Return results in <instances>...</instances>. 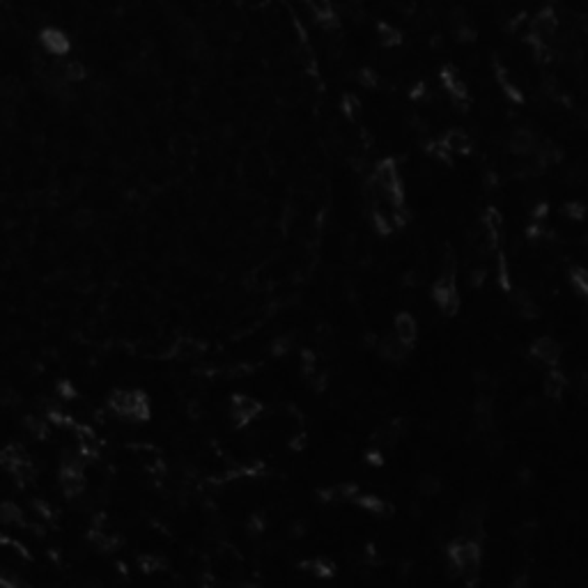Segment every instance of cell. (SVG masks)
I'll list each match as a JSON object with an SVG mask.
<instances>
[{
  "label": "cell",
  "mask_w": 588,
  "mask_h": 588,
  "mask_svg": "<svg viewBox=\"0 0 588 588\" xmlns=\"http://www.w3.org/2000/svg\"><path fill=\"white\" fill-rule=\"evenodd\" d=\"M111 409L132 421H145L149 416V402L145 395L140 391H127V388H120L111 395Z\"/></svg>",
  "instance_id": "cell-1"
},
{
  "label": "cell",
  "mask_w": 588,
  "mask_h": 588,
  "mask_svg": "<svg viewBox=\"0 0 588 588\" xmlns=\"http://www.w3.org/2000/svg\"><path fill=\"white\" fill-rule=\"evenodd\" d=\"M556 32H558V19L554 14V10H543L533 17L531 35L536 37L538 42H543V44L552 42V39L556 37Z\"/></svg>",
  "instance_id": "cell-2"
},
{
  "label": "cell",
  "mask_w": 588,
  "mask_h": 588,
  "mask_svg": "<svg viewBox=\"0 0 588 588\" xmlns=\"http://www.w3.org/2000/svg\"><path fill=\"white\" fill-rule=\"evenodd\" d=\"M432 299L443 313L453 315L455 308H457V292H455V285H453V276L443 273V278L437 280L434 287H432Z\"/></svg>",
  "instance_id": "cell-3"
},
{
  "label": "cell",
  "mask_w": 588,
  "mask_h": 588,
  "mask_svg": "<svg viewBox=\"0 0 588 588\" xmlns=\"http://www.w3.org/2000/svg\"><path fill=\"white\" fill-rule=\"evenodd\" d=\"M39 39H42V46L51 53V56H65V53H70V49H72L70 37H67L65 32L58 30V28L42 30Z\"/></svg>",
  "instance_id": "cell-4"
},
{
  "label": "cell",
  "mask_w": 588,
  "mask_h": 588,
  "mask_svg": "<svg viewBox=\"0 0 588 588\" xmlns=\"http://www.w3.org/2000/svg\"><path fill=\"white\" fill-rule=\"evenodd\" d=\"M531 354H533V357H536L538 361H543V364L554 366V364H556V361L560 359V345H558L554 338L543 336V338H538L536 343L531 345Z\"/></svg>",
  "instance_id": "cell-5"
},
{
  "label": "cell",
  "mask_w": 588,
  "mask_h": 588,
  "mask_svg": "<svg viewBox=\"0 0 588 588\" xmlns=\"http://www.w3.org/2000/svg\"><path fill=\"white\" fill-rule=\"evenodd\" d=\"M536 143H538V138L533 136V132H529V129H517V132L510 134L508 147H510L512 154L529 156L533 149H536Z\"/></svg>",
  "instance_id": "cell-6"
},
{
  "label": "cell",
  "mask_w": 588,
  "mask_h": 588,
  "mask_svg": "<svg viewBox=\"0 0 588 588\" xmlns=\"http://www.w3.org/2000/svg\"><path fill=\"white\" fill-rule=\"evenodd\" d=\"M441 145L450 154H469L471 152V138L464 129H450V132H446Z\"/></svg>",
  "instance_id": "cell-7"
},
{
  "label": "cell",
  "mask_w": 588,
  "mask_h": 588,
  "mask_svg": "<svg viewBox=\"0 0 588 588\" xmlns=\"http://www.w3.org/2000/svg\"><path fill=\"white\" fill-rule=\"evenodd\" d=\"M258 412H260V405L253 398L237 395V398L232 400V416H235L237 423H249Z\"/></svg>",
  "instance_id": "cell-8"
},
{
  "label": "cell",
  "mask_w": 588,
  "mask_h": 588,
  "mask_svg": "<svg viewBox=\"0 0 588 588\" xmlns=\"http://www.w3.org/2000/svg\"><path fill=\"white\" fill-rule=\"evenodd\" d=\"M393 329H395V336H398L405 345H412L416 340V319L409 315V313H400V315H395Z\"/></svg>",
  "instance_id": "cell-9"
},
{
  "label": "cell",
  "mask_w": 588,
  "mask_h": 588,
  "mask_svg": "<svg viewBox=\"0 0 588 588\" xmlns=\"http://www.w3.org/2000/svg\"><path fill=\"white\" fill-rule=\"evenodd\" d=\"M377 350H379L381 357L388 359V361H400L402 357H407L409 345H405V343H402V340L393 333V336H388V338L381 340Z\"/></svg>",
  "instance_id": "cell-10"
},
{
  "label": "cell",
  "mask_w": 588,
  "mask_h": 588,
  "mask_svg": "<svg viewBox=\"0 0 588 588\" xmlns=\"http://www.w3.org/2000/svg\"><path fill=\"white\" fill-rule=\"evenodd\" d=\"M202 343H198L196 338H180L173 347V354L177 359L182 361H191V359H198L202 354Z\"/></svg>",
  "instance_id": "cell-11"
},
{
  "label": "cell",
  "mask_w": 588,
  "mask_h": 588,
  "mask_svg": "<svg viewBox=\"0 0 588 588\" xmlns=\"http://www.w3.org/2000/svg\"><path fill=\"white\" fill-rule=\"evenodd\" d=\"M0 522L8 526H17L23 522V510L19 508L14 501H3L0 503Z\"/></svg>",
  "instance_id": "cell-12"
},
{
  "label": "cell",
  "mask_w": 588,
  "mask_h": 588,
  "mask_svg": "<svg viewBox=\"0 0 588 588\" xmlns=\"http://www.w3.org/2000/svg\"><path fill=\"white\" fill-rule=\"evenodd\" d=\"M377 39L381 46H398L400 44V30L391 23H379L377 25Z\"/></svg>",
  "instance_id": "cell-13"
},
{
  "label": "cell",
  "mask_w": 588,
  "mask_h": 588,
  "mask_svg": "<svg viewBox=\"0 0 588 588\" xmlns=\"http://www.w3.org/2000/svg\"><path fill=\"white\" fill-rule=\"evenodd\" d=\"M60 76H63L67 83H78V81L85 78V67L83 63H78V60H70V63L60 70Z\"/></svg>",
  "instance_id": "cell-14"
},
{
  "label": "cell",
  "mask_w": 588,
  "mask_h": 588,
  "mask_svg": "<svg viewBox=\"0 0 588 588\" xmlns=\"http://www.w3.org/2000/svg\"><path fill=\"white\" fill-rule=\"evenodd\" d=\"M563 386H565V379H563V375H558V372H552L549 377L545 379V393L549 395V398H560Z\"/></svg>",
  "instance_id": "cell-15"
},
{
  "label": "cell",
  "mask_w": 588,
  "mask_h": 588,
  "mask_svg": "<svg viewBox=\"0 0 588 588\" xmlns=\"http://www.w3.org/2000/svg\"><path fill=\"white\" fill-rule=\"evenodd\" d=\"M306 5L313 10V14H315L317 19H322V21H329V19H333V8L329 0H306Z\"/></svg>",
  "instance_id": "cell-16"
},
{
  "label": "cell",
  "mask_w": 588,
  "mask_h": 588,
  "mask_svg": "<svg viewBox=\"0 0 588 588\" xmlns=\"http://www.w3.org/2000/svg\"><path fill=\"white\" fill-rule=\"evenodd\" d=\"M515 306H517V311L522 313L524 317H536V315H538V306L531 302V297H529L526 292H519V294H517Z\"/></svg>",
  "instance_id": "cell-17"
},
{
  "label": "cell",
  "mask_w": 588,
  "mask_h": 588,
  "mask_svg": "<svg viewBox=\"0 0 588 588\" xmlns=\"http://www.w3.org/2000/svg\"><path fill=\"white\" fill-rule=\"evenodd\" d=\"M453 35H455V39L460 44H469V42H474V39H476V30H474V25H471L469 21H464L460 25H455Z\"/></svg>",
  "instance_id": "cell-18"
},
{
  "label": "cell",
  "mask_w": 588,
  "mask_h": 588,
  "mask_svg": "<svg viewBox=\"0 0 588 588\" xmlns=\"http://www.w3.org/2000/svg\"><path fill=\"white\" fill-rule=\"evenodd\" d=\"M19 94H21V83L14 78H5L3 83H0V97L3 99H17Z\"/></svg>",
  "instance_id": "cell-19"
},
{
  "label": "cell",
  "mask_w": 588,
  "mask_h": 588,
  "mask_svg": "<svg viewBox=\"0 0 588 588\" xmlns=\"http://www.w3.org/2000/svg\"><path fill=\"white\" fill-rule=\"evenodd\" d=\"M419 490H421V494L434 496L437 492L441 490V483H439V478H434V476H423L419 481Z\"/></svg>",
  "instance_id": "cell-20"
},
{
  "label": "cell",
  "mask_w": 588,
  "mask_h": 588,
  "mask_svg": "<svg viewBox=\"0 0 588 588\" xmlns=\"http://www.w3.org/2000/svg\"><path fill=\"white\" fill-rule=\"evenodd\" d=\"M359 503L364 505V508H368V510L377 512V515H381V512H386L384 501H381V498H377V496H364V498H359Z\"/></svg>",
  "instance_id": "cell-21"
},
{
  "label": "cell",
  "mask_w": 588,
  "mask_h": 588,
  "mask_svg": "<svg viewBox=\"0 0 588 588\" xmlns=\"http://www.w3.org/2000/svg\"><path fill=\"white\" fill-rule=\"evenodd\" d=\"M92 223H94V214L90 209H78L76 214H74V225H76V228H90Z\"/></svg>",
  "instance_id": "cell-22"
},
{
  "label": "cell",
  "mask_w": 588,
  "mask_h": 588,
  "mask_svg": "<svg viewBox=\"0 0 588 588\" xmlns=\"http://www.w3.org/2000/svg\"><path fill=\"white\" fill-rule=\"evenodd\" d=\"M25 426H28V430L35 437H46V423L44 421H39V419H28V423H25Z\"/></svg>",
  "instance_id": "cell-23"
},
{
  "label": "cell",
  "mask_w": 588,
  "mask_h": 588,
  "mask_svg": "<svg viewBox=\"0 0 588 588\" xmlns=\"http://www.w3.org/2000/svg\"><path fill=\"white\" fill-rule=\"evenodd\" d=\"M306 567H313V572L319 574V577H329V574H331V565L322 563V560H313V563H306Z\"/></svg>",
  "instance_id": "cell-24"
},
{
  "label": "cell",
  "mask_w": 588,
  "mask_h": 588,
  "mask_svg": "<svg viewBox=\"0 0 588 588\" xmlns=\"http://www.w3.org/2000/svg\"><path fill=\"white\" fill-rule=\"evenodd\" d=\"M485 448H487L490 453H498V450H501V439H498L496 434H485Z\"/></svg>",
  "instance_id": "cell-25"
},
{
  "label": "cell",
  "mask_w": 588,
  "mask_h": 588,
  "mask_svg": "<svg viewBox=\"0 0 588 588\" xmlns=\"http://www.w3.org/2000/svg\"><path fill=\"white\" fill-rule=\"evenodd\" d=\"M359 81L364 85H368V87H375V85H377V74L370 72V70H364L359 74Z\"/></svg>",
  "instance_id": "cell-26"
},
{
  "label": "cell",
  "mask_w": 588,
  "mask_h": 588,
  "mask_svg": "<svg viewBox=\"0 0 588 588\" xmlns=\"http://www.w3.org/2000/svg\"><path fill=\"white\" fill-rule=\"evenodd\" d=\"M565 211H567V214H570L572 218H581V216H584V204H579V202H570V204H567V207H565Z\"/></svg>",
  "instance_id": "cell-27"
},
{
  "label": "cell",
  "mask_w": 588,
  "mask_h": 588,
  "mask_svg": "<svg viewBox=\"0 0 588 588\" xmlns=\"http://www.w3.org/2000/svg\"><path fill=\"white\" fill-rule=\"evenodd\" d=\"M290 350V338H278L276 343H273V354H283Z\"/></svg>",
  "instance_id": "cell-28"
},
{
  "label": "cell",
  "mask_w": 588,
  "mask_h": 588,
  "mask_svg": "<svg viewBox=\"0 0 588 588\" xmlns=\"http://www.w3.org/2000/svg\"><path fill=\"white\" fill-rule=\"evenodd\" d=\"M581 122H584V127H586V129H588V113H586V115H584V120H581Z\"/></svg>",
  "instance_id": "cell-29"
},
{
  "label": "cell",
  "mask_w": 588,
  "mask_h": 588,
  "mask_svg": "<svg viewBox=\"0 0 588 588\" xmlns=\"http://www.w3.org/2000/svg\"><path fill=\"white\" fill-rule=\"evenodd\" d=\"M586 297H588V292H586Z\"/></svg>",
  "instance_id": "cell-30"
}]
</instances>
